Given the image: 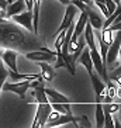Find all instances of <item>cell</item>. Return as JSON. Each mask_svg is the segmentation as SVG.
<instances>
[{"label":"cell","mask_w":121,"mask_h":128,"mask_svg":"<svg viewBox=\"0 0 121 128\" xmlns=\"http://www.w3.org/2000/svg\"><path fill=\"white\" fill-rule=\"evenodd\" d=\"M96 3V6L98 7V10L102 12V14L106 17V18H108L110 17V13H108V10H107V7H106V4H104V2H94Z\"/></svg>","instance_id":"23"},{"label":"cell","mask_w":121,"mask_h":128,"mask_svg":"<svg viewBox=\"0 0 121 128\" xmlns=\"http://www.w3.org/2000/svg\"><path fill=\"white\" fill-rule=\"evenodd\" d=\"M23 10H27L26 2L24 0H16V2H10L6 7V17H13L14 14H18Z\"/></svg>","instance_id":"9"},{"label":"cell","mask_w":121,"mask_h":128,"mask_svg":"<svg viewBox=\"0 0 121 128\" xmlns=\"http://www.w3.org/2000/svg\"><path fill=\"white\" fill-rule=\"evenodd\" d=\"M118 59L121 60V44H120V48H118Z\"/></svg>","instance_id":"31"},{"label":"cell","mask_w":121,"mask_h":128,"mask_svg":"<svg viewBox=\"0 0 121 128\" xmlns=\"http://www.w3.org/2000/svg\"><path fill=\"white\" fill-rule=\"evenodd\" d=\"M4 18H6V12H4V8H0V21Z\"/></svg>","instance_id":"28"},{"label":"cell","mask_w":121,"mask_h":128,"mask_svg":"<svg viewBox=\"0 0 121 128\" xmlns=\"http://www.w3.org/2000/svg\"><path fill=\"white\" fill-rule=\"evenodd\" d=\"M70 104L72 103H54V104H51V107H52V110L58 111L59 114H72Z\"/></svg>","instance_id":"18"},{"label":"cell","mask_w":121,"mask_h":128,"mask_svg":"<svg viewBox=\"0 0 121 128\" xmlns=\"http://www.w3.org/2000/svg\"><path fill=\"white\" fill-rule=\"evenodd\" d=\"M12 0H0V8H4L6 10V7H7V4L10 3Z\"/></svg>","instance_id":"26"},{"label":"cell","mask_w":121,"mask_h":128,"mask_svg":"<svg viewBox=\"0 0 121 128\" xmlns=\"http://www.w3.org/2000/svg\"><path fill=\"white\" fill-rule=\"evenodd\" d=\"M76 62H79V64L83 65L89 75L93 72V60H92V56H90V49H89V46H84L82 49V52H80V55H79V58H78Z\"/></svg>","instance_id":"8"},{"label":"cell","mask_w":121,"mask_h":128,"mask_svg":"<svg viewBox=\"0 0 121 128\" xmlns=\"http://www.w3.org/2000/svg\"><path fill=\"white\" fill-rule=\"evenodd\" d=\"M13 21L18 26H23L26 30L34 32V28H32V12H21L18 14L13 16Z\"/></svg>","instance_id":"4"},{"label":"cell","mask_w":121,"mask_h":128,"mask_svg":"<svg viewBox=\"0 0 121 128\" xmlns=\"http://www.w3.org/2000/svg\"><path fill=\"white\" fill-rule=\"evenodd\" d=\"M103 110L104 111H108L111 114H116V113H118V103H114V102L103 103Z\"/></svg>","instance_id":"20"},{"label":"cell","mask_w":121,"mask_h":128,"mask_svg":"<svg viewBox=\"0 0 121 128\" xmlns=\"http://www.w3.org/2000/svg\"><path fill=\"white\" fill-rule=\"evenodd\" d=\"M32 28L34 32H38V26H40V10H41V0H32Z\"/></svg>","instance_id":"15"},{"label":"cell","mask_w":121,"mask_h":128,"mask_svg":"<svg viewBox=\"0 0 121 128\" xmlns=\"http://www.w3.org/2000/svg\"><path fill=\"white\" fill-rule=\"evenodd\" d=\"M8 78V70L6 68H4V65L0 64V93H2V87H3L4 82H6V79Z\"/></svg>","instance_id":"21"},{"label":"cell","mask_w":121,"mask_h":128,"mask_svg":"<svg viewBox=\"0 0 121 128\" xmlns=\"http://www.w3.org/2000/svg\"><path fill=\"white\" fill-rule=\"evenodd\" d=\"M76 12H78V7H76L75 4L69 3L68 6H66L64 21H62V24L59 26V28H58V31H56V34H58V32H60V31L66 30V28H68V27L73 23V20H75V16H76Z\"/></svg>","instance_id":"6"},{"label":"cell","mask_w":121,"mask_h":128,"mask_svg":"<svg viewBox=\"0 0 121 128\" xmlns=\"http://www.w3.org/2000/svg\"><path fill=\"white\" fill-rule=\"evenodd\" d=\"M104 4H106V7H107V10H108L110 14H111V13L116 10V7H117V4L114 3L113 0H104Z\"/></svg>","instance_id":"24"},{"label":"cell","mask_w":121,"mask_h":128,"mask_svg":"<svg viewBox=\"0 0 121 128\" xmlns=\"http://www.w3.org/2000/svg\"><path fill=\"white\" fill-rule=\"evenodd\" d=\"M0 64H2V51H0Z\"/></svg>","instance_id":"34"},{"label":"cell","mask_w":121,"mask_h":128,"mask_svg":"<svg viewBox=\"0 0 121 128\" xmlns=\"http://www.w3.org/2000/svg\"><path fill=\"white\" fill-rule=\"evenodd\" d=\"M58 2H59V3H62V4H64V6H68V4L70 3L69 0H58Z\"/></svg>","instance_id":"30"},{"label":"cell","mask_w":121,"mask_h":128,"mask_svg":"<svg viewBox=\"0 0 121 128\" xmlns=\"http://www.w3.org/2000/svg\"><path fill=\"white\" fill-rule=\"evenodd\" d=\"M87 17H89V24L92 26V28L94 31H102L103 30V23H104V20H103L96 12H93L90 8V6L87 7Z\"/></svg>","instance_id":"11"},{"label":"cell","mask_w":121,"mask_h":128,"mask_svg":"<svg viewBox=\"0 0 121 128\" xmlns=\"http://www.w3.org/2000/svg\"><path fill=\"white\" fill-rule=\"evenodd\" d=\"M28 103H49L48 102V97L45 94V90H44V86H38L34 87V100H30Z\"/></svg>","instance_id":"16"},{"label":"cell","mask_w":121,"mask_h":128,"mask_svg":"<svg viewBox=\"0 0 121 128\" xmlns=\"http://www.w3.org/2000/svg\"><path fill=\"white\" fill-rule=\"evenodd\" d=\"M44 90H45V94H46V97H48L49 104H54V103H72L65 94L56 92L55 89H45L44 87Z\"/></svg>","instance_id":"10"},{"label":"cell","mask_w":121,"mask_h":128,"mask_svg":"<svg viewBox=\"0 0 121 128\" xmlns=\"http://www.w3.org/2000/svg\"><path fill=\"white\" fill-rule=\"evenodd\" d=\"M110 30H113V31H121V21L120 23H114L111 24V26H108Z\"/></svg>","instance_id":"25"},{"label":"cell","mask_w":121,"mask_h":128,"mask_svg":"<svg viewBox=\"0 0 121 128\" xmlns=\"http://www.w3.org/2000/svg\"><path fill=\"white\" fill-rule=\"evenodd\" d=\"M113 32L114 31L113 30H110L108 27L107 28H103L102 30V34H100V37H102V40L104 42H106L107 45H111V42H113V40H114V37H113Z\"/></svg>","instance_id":"19"},{"label":"cell","mask_w":121,"mask_h":128,"mask_svg":"<svg viewBox=\"0 0 121 128\" xmlns=\"http://www.w3.org/2000/svg\"><path fill=\"white\" fill-rule=\"evenodd\" d=\"M113 2H114L116 4H120V3H121V0H113Z\"/></svg>","instance_id":"33"},{"label":"cell","mask_w":121,"mask_h":128,"mask_svg":"<svg viewBox=\"0 0 121 128\" xmlns=\"http://www.w3.org/2000/svg\"><path fill=\"white\" fill-rule=\"evenodd\" d=\"M30 89V80H20V82H13V83H7L4 82L2 90L4 92H12V93L18 94L20 98L26 97V92Z\"/></svg>","instance_id":"3"},{"label":"cell","mask_w":121,"mask_h":128,"mask_svg":"<svg viewBox=\"0 0 121 128\" xmlns=\"http://www.w3.org/2000/svg\"><path fill=\"white\" fill-rule=\"evenodd\" d=\"M118 73H121V65H118L117 68L114 69V72H113V75H118Z\"/></svg>","instance_id":"29"},{"label":"cell","mask_w":121,"mask_h":128,"mask_svg":"<svg viewBox=\"0 0 121 128\" xmlns=\"http://www.w3.org/2000/svg\"><path fill=\"white\" fill-rule=\"evenodd\" d=\"M78 121H79V118L73 117L72 114H60L56 120L51 121V122H45V127H48V128L62 127V125H66L68 122H72L75 127H78Z\"/></svg>","instance_id":"7"},{"label":"cell","mask_w":121,"mask_h":128,"mask_svg":"<svg viewBox=\"0 0 121 128\" xmlns=\"http://www.w3.org/2000/svg\"><path fill=\"white\" fill-rule=\"evenodd\" d=\"M104 127H107V128H114L113 114L108 113V111H104Z\"/></svg>","instance_id":"22"},{"label":"cell","mask_w":121,"mask_h":128,"mask_svg":"<svg viewBox=\"0 0 121 128\" xmlns=\"http://www.w3.org/2000/svg\"><path fill=\"white\" fill-rule=\"evenodd\" d=\"M94 117H96V127L97 128L104 127V110H103V103L96 102Z\"/></svg>","instance_id":"17"},{"label":"cell","mask_w":121,"mask_h":128,"mask_svg":"<svg viewBox=\"0 0 121 128\" xmlns=\"http://www.w3.org/2000/svg\"><path fill=\"white\" fill-rule=\"evenodd\" d=\"M114 80H116V83H117L118 86H121V73H118V75H113Z\"/></svg>","instance_id":"27"},{"label":"cell","mask_w":121,"mask_h":128,"mask_svg":"<svg viewBox=\"0 0 121 128\" xmlns=\"http://www.w3.org/2000/svg\"><path fill=\"white\" fill-rule=\"evenodd\" d=\"M118 113H120V118H121V103H118Z\"/></svg>","instance_id":"32"},{"label":"cell","mask_w":121,"mask_h":128,"mask_svg":"<svg viewBox=\"0 0 121 128\" xmlns=\"http://www.w3.org/2000/svg\"><path fill=\"white\" fill-rule=\"evenodd\" d=\"M52 111V107L49 103H40L37 107V113H35L34 117V122L31 124L32 128H42L45 127V122L48 120L49 113Z\"/></svg>","instance_id":"2"},{"label":"cell","mask_w":121,"mask_h":128,"mask_svg":"<svg viewBox=\"0 0 121 128\" xmlns=\"http://www.w3.org/2000/svg\"><path fill=\"white\" fill-rule=\"evenodd\" d=\"M83 37H84V41L87 42V46L89 49H97V44H96V35H94V30L92 28V26L89 24L87 21L86 27H84L83 30Z\"/></svg>","instance_id":"12"},{"label":"cell","mask_w":121,"mask_h":128,"mask_svg":"<svg viewBox=\"0 0 121 128\" xmlns=\"http://www.w3.org/2000/svg\"><path fill=\"white\" fill-rule=\"evenodd\" d=\"M93 2H104V0H93Z\"/></svg>","instance_id":"35"},{"label":"cell","mask_w":121,"mask_h":128,"mask_svg":"<svg viewBox=\"0 0 121 128\" xmlns=\"http://www.w3.org/2000/svg\"><path fill=\"white\" fill-rule=\"evenodd\" d=\"M17 58H18V54L17 51L12 48H7L4 52H2V60L6 66H8V69L13 72H18V68H17Z\"/></svg>","instance_id":"5"},{"label":"cell","mask_w":121,"mask_h":128,"mask_svg":"<svg viewBox=\"0 0 121 128\" xmlns=\"http://www.w3.org/2000/svg\"><path fill=\"white\" fill-rule=\"evenodd\" d=\"M90 80H92V86H93V90H94L96 96L102 94L103 92L106 90V82L103 79H100V76L94 72L90 73Z\"/></svg>","instance_id":"13"},{"label":"cell","mask_w":121,"mask_h":128,"mask_svg":"<svg viewBox=\"0 0 121 128\" xmlns=\"http://www.w3.org/2000/svg\"><path fill=\"white\" fill-rule=\"evenodd\" d=\"M26 58L32 62H55L56 60V52H54L48 48H41L40 51H31L26 54Z\"/></svg>","instance_id":"1"},{"label":"cell","mask_w":121,"mask_h":128,"mask_svg":"<svg viewBox=\"0 0 121 128\" xmlns=\"http://www.w3.org/2000/svg\"><path fill=\"white\" fill-rule=\"evenodd\" d=\"M38 66L41 68V76L42 79L46 82H52L55 78V72H54L52 66H49L48 62H38Z\"/></svg>","instance_id":"14"}]
</instances>
